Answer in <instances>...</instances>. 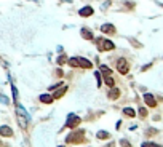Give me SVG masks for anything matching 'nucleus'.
Instances as JSON below:
<instances>
[{
    "label": "nucleus",
    "mask_w": 163,
    "mask_h": 147,
    "mask_svg": "<svg viewBox=\"0 0 163 147\" xmlns=\"http://www.w3.org/2000/svg\"><path fill=\"white\" fill-rule=\"evenodd\" d=\"M93 13H94L93 6H83V8H80V10H79V15H80L82 18H88V16H93Z\"/></svg>",
    "instance_id": "6"
},
{
    "label": "nucleus",
    "mask_w": 163,
    "mask_h": 147,
    "mask_svg": "<svg viewBox=\"0 0 163 147\" xmlns=\"http://www.w3.org/2000/svg\"><path fill=\"white\" fill-rule=\"evenodd\" d=\"M56 64H58V66H64V64H67V56H66L64 53H62V54L59 56V58L56 59Z\"/></svg>",
    "instance_id": "12"
},
{
    "label": "nucleus",
    "mask_w": 163,
    "mask_h": 147,
    "mask_svg": "<svg viewBox=\"0 0 163 147\" xmlns=\"http://www.w3.org/2000/svg\"><path fill=\"white\" fill-rule=\"evenodd\" d=\"M80 35H82L85 40H93V39H94L93 32H91L90 29H87V27H82V29H80Z\"/></svg>",
    "instance_id": "8"
},
{
    "label": "nucleus",
    "mask_w": 163,
    "mask_h": 147,
    "mask_svg": "<svg viewBox=\"0 0 163 147\" xmlns=\"http://www.w3.org/2000/svg\"><path fill=\"white\" fill-rule=\"evenodd\" d=\"M120 144H122V147H131V144H130L128 141H125V139H122V141H120Z\"/></svg>",
    "instance_id": "22"
},
{
    "label": "nucleus",
    "mask_w": 163,
    "mask_h": 147,
    "mask_svg": "<svg viewBox=\"0 0 163 147\" xmlns=\"http://www.w3.org/2000/svg\"><path fill=\"white\" fill-rule=\"evenodd\" d=\"M99 29H101L102 34H115V32H117L115 26H114V24H109V23H107V24H102Z\"/></svg>",
    "instance_id": "7"
},
{
    "label": "nucleus",
    "mask_w": 163,
    "mask_h": 147,
    "mask_svg": "<svg viewBox=\"0 0 163 147\" xmlns=\"http://www.w3.org/2000/svg\"><path fill=\"white\" fill-rule=\"evenodd\" d=\"M106 147H114V142H110V144H107Z\"/></svg>",
    "instance_id": "26"
},
{
    "label": "nucleus",
    "mask_w": 163,
    "mask_h": 147,
    "mask_svg": "<svg viewBox=\"0 0 163 147\" xmlns=\"http://www.w3.org/2000/svg\"><path fill=\"white\" fill-rule=\"evenodd\" d=\"M0 134L2 136H13V131L10 127H0Z\"/></svg>",
    "instance_id": "10"
},
{
    "label": "nucleus",
    "mask_w": 163,
    "mask_h": 147,
    "mask_svg": "<svg viewBox=\"0 0 163 147\" xmlns=\"http://www.w3.org/2000/svg\"><path fill=\"white\" fill-rule=\"evenodd\" d=\"M83 134H85L83 130L74 131V133H70V134L67 136L66 141H67V142H77V144H79V142H82V141H83Z\"/></svg>",
    "instance_id": "3"
},
{
    "label": "nucleus",
    "mask_w": 163,
    "mask_h": 147,
    "mask_svg": "<svg viewBox=\"0 0 163 147\" xmlns=\"http://www.w3.org/2000/svg\"><path fill=\"white\" fill-rule=\"evenodd\" d=\"M94 43L98 45V50L99 51H112L115 50V43L109 39H104V37H99V39H93Z\"/></svg>",
    "instance_id": "1"
},
{
    "label": "nucleus",
    "mask_w": 163,
    "mask_h": 147,
    "mask_svg": "<svg viewBox=\"0 0 163 147\" xmlns=\"http://www.w3.org/2000/svg\"><path fill=\"white\" fill-rule=\"evenodd\" d=\"M118 96H120V90L118 88H112L109 91V97H110V99H117Z\"/></svg>",
    "instance_id": "13"
},
{
    "label": "nucleus",
    "mask_w": 163,
    "mask_h": 147,
    "mask_svg": "<svg viewBox=\"0 0 163 147\" xmlns=\"http://www.w3.org/2000/svg\"><path fill=\"white\" fill-rule=\"evenodd\" d=\"M32 2H39V0H32Z\"/></svg>",
    "instance_id": "27"
},
{
    "label": "nucleus",
    "mask_w": 163,
    "mask_h": 147,
    "mask_svg": "<svg viewBox=\"0 0 163 147\" xmlns=\"http://www.w3.org/2000/svg\"><path fill=\"white\" fill-rule=\"evenodd\" d=\"M139 115L143 117V118H146V117H147V110H146L144 107H141V109H139Z\"/></svg>",
    "instance_id": "20"
},
{
    "label": "nucleus",
    "mask_w": 163,
    "mask_h": 147,
    "mask_svg": "<svg viewBox=\"0 0 163 147\" xmlns=\"http://www.w3.org/2000/svg\"><path fill=\"white\" fill-rule=\"evenodd\" d=\"M77 66L82 67V69H91V67H93V64H91L87 58H80V56L77 58Z\"/></svg>",
    "instance_id": "5"
},
{
    "label": "nucleus",
    "mask_w": 163,
    "mask_h": 147,
    "mask_svg": "<svg viewBox=\"0 0 163 147\" xmlns=\"http://www.w3.org/2000/svg\"><path fill=\"white\" fill-rule=\"evenodd\" d=\"M104 82H106V85H109V86H114V79H112L110 75H106V79H104Z\"/></svg>",
    "instance_id": "17"
},
{
    "label": "nucleus",
    "mask_w": 163,
    "mask_h": 147,
    "mask_svg": "<svg viewBox=\"0 0 163 147\" xmlns=\"http://www.w3.org/2000/svg\"><path fill=\"white\" fill-rule=\"evenodd\" d=\"M109 5H110V0H107V2H106V3H104V5L101 6V10H106V8H107V6H109Z\"/></svg>",
    "instance_id": "23"
},
{
    "label": "nucleus",
    "mask_w": 163,
    "mask_h": 147,
    "mask_svg": "<svg viewBox=\"0 0 163 147\" xmlns=\"http://www.w3.org/2000/svg\"><path fill=\"white\" fill-rule=\"evenodd\" d=\"M123 114L128 115V117H134V115H136V112H134L131 107H125V109H123Z\"/></svg>",
    "instance_id": "15"
},
{
    "label": "nucleus",
    "mask_w": 163,
    "mask_h": 147,
    "mask_svg": "<svg viewBox=\"0 0 163 147\" xmlns=\"http://www.w3.org/2000/svg\"><path fill=\"white\" fill-rule=\"evenodd\" d=\"M144 101H146L147 106H150V107H155V106H157V101H155V97H154L152 94H149V93L144 94Z\"/></svg>",
    "instance_id": "9"
},
{
    "label": "nucleus",
    "mask_w": 163,
    "mask_h": 147,
    "mask_svg": "<svg viewBox=\"0 0 163 147\" xmlns=\"http://www.w3.org/2000/svg\"><path fill=\"white\" fill-rule=\"evenodd\" d=\"M155 133H157V130H149L147 134H155Z\"/></svg>",
    "instance_id": "25"
},
{
    "label": "nucleus",
    "mask_w": 163,
    "mask_h": 147,
    "mask_svg": "<svg viewBox=\"0 0 163 147\" xmlns=\"http://www.w3.org/2000/svg\"><path fill=\"white\" fill-rule=\"evenodd\" d=\"M94 77H96V80H98V86H101V74L94 72Z\"/></svg>",
    "instance_id": "21"
},
{
    "label": "nucleus",
    "mask_w": 163,
    "mask_h": 147,
    "mask_svg": "<svg viewBox=\"0 0 163 147\" xmlns=\"http://www.w3.org/2000/svg\"><path fill=\"white\" fill-rule=\"evenodd\" d=\"M99 69H101V72H104L106 75H110V69L106 67V66H99Z\"/></svg>",
    "instance_id": "18"
},
{
    "label": "nucleus",
    "mask_w": 163,
    "mask_h": 147,
    "mask_svg": "<svg viewBox=\"0 0 163 147\" xmlns=\"http://www.w3.org/2000/svg\"><path fill=\"white\" fill-rule=\"evenodd\" d=\"M98 138H99V139H109L110 134H109L107 131H99V133H98Z\"/></svg>",
    "instance_id": "16"
},
{
    "label": "nucleus",
    "mask_w": 163,
    "mask_h": 147,
    "mask_svg": "<svg viewBox=\"0 0 163 147\" xmlns=\"http://www.w3.org/2000/svg\"><path fill=\"white\" fill-rule=\"evenodd\" d=\"M117 71L122 74V75H126V74L130 72V62L126 61L125 58H120L117 61Z\"/></svg>",
    "instance_id": "2"
},
{
    "label": "nucleus",
    "mask_w": 163,
    "mask_h": 147,
    "mask_svg": "<svg viewBox=\"0 0 163 147\" xmlns=\"http://www.w3.org/2000/svg\"><path fill=\"white\" fill-rule=\"evenodd\" d=\"M143 147H161V145L155 144V142H143Z\"/></svg>",
    "instance_id": "19"
},
{
    "label": "nucleus",
    "mask_w": 163,
    "mask_h": 147,
    "mask_svg": "<svg viewBox=\"0 0 163 147\" xmlns=\"http://www.w3.org/2000/svg\"><path fill=\"white\" fill-rule=\"evenodd\" d=\"M0 99H2V102H3V104H8V99H6V96H3V94H2V96H0Z\"/></svg>",
    "instance_id": "24"
},
{
    "label": "nucleus",
    "mask_w": 163,
    "mask_h": 147,
    "mask_svg": "<svg viewBox=\"0 0 163 147\" xmlns=\"http://www.w3.org/2000/svg\"><path fill=\"white\" fill-rule=\"evenodd\" d=\"M66 91H67V88H66V86H62L61 90H58V91H56V93L53 94V99H59V97H61L62 94H64Z\"/></svg>",
    "instance_id": "14"
},
{
    "label": "nucleus",
    "mask_w": 163,
    "mask_h": 147,
    "mask_svg": "<svg viewBox=\"0 0 163 147\" xmlns=\"http://www.w3.org/2000/svg\"><path fill=\"white\" fill-rule=\"evenodd\" d=\"M40 101L45 102V104H51L53 102V96L51 94H42L40 96Z\"/></svg>",
    "instance_id": "11"
},
{
    "label": "nucleus",
    "mask_w": 163,
    "mask_h": 147,
    "mask_svg": "<svg viewBox=\"0 0 163 147\" xmlns=\"http://www.w3.org/2000/svg\"><path fill=\"white\" fill-rule=\"evenodd\" d=\"M79 123H80V117H77L75 114H69L67 117V122H66V127L67 128H75V127H79Z\"/></svg>",
    "instance_id": "4"
}]
</instances>
